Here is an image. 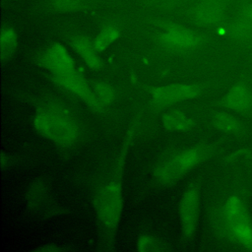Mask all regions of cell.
I'll list each match as a JSON object with an SVG mask.
<instances>
[{
  "label": "cell",
  "mask_w": 252,
  "mask_h": 252,
  "mask_svg": "<svg viewBox=\"0 0 252 252\" xmlns=\"http://www.w3.org/2000/svg\"><path fill=\"white\" fill-rule=\"evenodd\" d=\"M141 115L130 121L110 165L94 184L91 205L96 226V241L103 251H115L125 208V175L127 161L141 127Z\"/></svg>",
  "instance_id": "1"
},
{
  "label": "cell",
  "mask_w": 252,
  "mask_h": 252,
  "mask_svg": "<svg viewBox=\"0 0 252 252\" xmlns=\"http://www.w3.org/2000/svg\"><path fill=\"white\" fill-rule=\"evenodd\" d=\"M232 153L237 161V173L230 189L210 208L209 223L219 240L252 252V153L247 148Z\"/></svg>",
  "instance_id": "2"
},
{
  "label": "cell",
  "mask_w": 252,
  "mask_h": 252,
  "mask_svg": "<svg viewBox=\"0 0 252 252\" xmlns=\"http://www.w3.org/2000/svg\"><path fill=\"white\" fill-rule=\"evenodd\" d=\"M21 99L33 108V131L63 158H71L87 138L86 125L72 106L53 94H21Z\"/></svg>",
  "instance_id": "3"
},
{
  "label": "cell",
  "mask_w": 252,
  "mask_h": 252,
  "mask_svg": "<svg viewBox=\"0 0 252 252\" xmlns=\"http://www.w3.org/2000/svg\"><path fill=\"white\" fill-rule=\"evenodd\" d=\"M220 141H204L188 147L165 150L152 168V179L158 188H170L198 166L215 157Z\"/></svg>",
  "instance_id": "4"
},
{
  "label": "cell",
  "mask_w": 252,
  "mask_h": 252,
  "mask_svg": "<svg viewBox=\"0 0 252 252\" xmlns=\"http://www.w3.org/2000/svg\"><path fill=\"white\" fill-rule=\"evenodd\" d=\"M26 212L35 220L49 221L72 214L56 196L52 180L45 174L33 177L26 186L23 194Z\"/></svg>",
  "instance_id": "5"
},
{
  "label": "cell",
  "mask_w": 252,
  "mask_h": 252,
  "mask_svg": "<svg viewBox=\"0 0 252 252\" xmlns=\"http://www.w3.org/2000/svg\"><path fill=\"white\" fill-rule=\"evenodd\" d=\"M159 31L156 35L158 45L168 53H189L206 45L210 37L187 26L167 21H156Z\"/></svg>",
  "instance_id": "6"
},
{
  "label": "cell",
  "mask_w": 252,
  "mask_h": 252,
  "mask_svg": "<svg viewBox=\"0 0 252 252\" xmlns=\"http://www.w3.org/2000/svg\"><path fill=\"white\" fill-rule=\"evenodd\" d=\"M202 209V178H192L183 190L177 204V218L180 239L183 243L190 242L199 227Z\"/></svg>",
  "instance_id": "7"
},
{
  "label": "cell",
  "mask_w": 252,
  "mask_h": 252,
  "mask_svg": "<svg viewBox=\"0 0 252 252\" xmlns=\"http://www.w3.org/2000/svg\"><path fill=\"white\" fill-rule=\"evenodd\" d=\"M149 94L150 106L156 110L165 109L201 96L204 85L194 82H175L155 86L142 85Z\"/></svg>",
  "instance_id": "8"
},
{
  "label": "cell",
  "mask_w": 252,
  "mask_h": 252,
  "mask_svg": "<svg viewBox=\"0 0 252 252\" xmlns=\"http://www.w3.org/2000/svg\"><path fill=\"white\" fill-rule=\"evenodd\" d=\"M48 78L54 87L83 102L93 113L100 115L105 112L95 99L91 81L87 79L82 67L68 74L48 75Z\"/></svg>",
  "instance_id": "9"
},
{
  "label": "cell",
  "mask_w": 252,
  "mask_h": 252,
  "mask_svg": "<svg viewBox=\"0 0 252 252\" xmlns=\"http://www.w3.org/2000/svg\"><path fill=\"white\" fill-rule=\"evenodd\" d=\"M34 64L47 71L48 75H63L75 71L78 65L68 47L61 42H52L33 58Z\"/></svg>",
  "instance_id": "10"
},
{
  "label": "cell",
  "mask_w": 252,
  "mask_h": 252,
  "mask_svg": "<svg viewBox=\"0 0 252 252\" xmlns=\"http://www.w3.org/2000/svg\"><path fill=\"white\" fill-rule=\"evenodd\" d=\"M227 3L225 0H198L186 12L189 21L201 28H217L226 18Z\"/></svg>",
  "instance_id": "11"
},
{
  "label": "cell",
  "mask_w": 252,
  "mask_h": 252,
  "mask_svg": "<svg viewBox=\"0 0 252 252\" xmlns=\"http://www.w3.org/2000/svg\"><path fill=\"white\" fill-rule=\"evenodd\" d=\"M216 105L235 114L247 115L252 110V90L245 80H239L224 93Z\"/></svg>",
  "instance_id": "12"
},
{
  "label": "cell",
  "mask_w": 252,
  "mask_h": 252,
  "mask_svg": "<svg viewBox=\"0 0 252 252\" xmlns=\"http://www.w3.org/2000/svg\"><path fill=\"white\" fill-rule=\"evenodd\" d=\"M67 42L70 49L81 59L88 69L98 71L103 67V60L94 44L93 37L87 34L77 33L70 35L67 38Z\"/></svg>",
  "instance_id": "13"
},
{
  "label": "cell",
  "mask_w": 252,
  "mask_h": 252,
  "mask_svg": "<svg viewBox=\"0 0 252 252\" xmlns=\"http://www.w3.org/2000/svg\"><path fill=\"white\" fill-rule=\"evenodd\" d=\"M160 124L164 131L170 133H188L197 125L193 116L182 109H172L162 113Z\"/></svg>",
  "instance_id": "14"
},
{
  "label": "cell",
  "mask_w": 252,
  "mask_h": 252,
  "mask_svg": "<svg viewBox=\"0 0 252 252\" xmlns=\"http://www.w3.org/2000/svg\"><path fill=\"white\" fill-rule=\"evenodd\" d=\"M211 125L218 132L226 135H241L245 132L244 124L236 114L224 109L214 113Z\"/></svg>",
  "instance_id": "15"
},
{
  "label": "cell",
  "mask_w": 252,
  "mask_h": 252,
  "mask_svg": "<svg viewBox=\"0 0 252 252\" xmlns=\"http://www.w3.org/2000/svg\"><path fill=\"white\" fill-rule=\"evenodd\" d=\"M92 0H41L39 7L49 14H75L88 11Z\"/></svg>",
  "instance_id": "16"
},
{
  "label": "cell",
  "mask_w": 252,
  "mask_h": 252,
  "mask_svg": "<svg viewBox=\"0 0 252 252\" xmlns=\"http://www.w3.org/2000/svg\"><path fill=\"white\" fill-rule=\"evenodd\" d=\"M19 47V34L11 25H3L0 30V61L9 62L17 53Z\"/></svg>",
  "instance_id": "17"
},
{
  "label": "cell",
  "mask_w": 252,
  "mask_h": 252,
  "mask_svg": "<svg viewBox=\"0 0 252 252\" xmlns=\"http://www.w3.org/2000/svg\"><path fill=\"white\" fill-rule=\"evenodd\" d=\"M122 34V30L119 25L109 22L100 27L96 34L93 37L94 44L96 50L101 54L111 47Z\"/></svg>",
  "instance_id": "18"
},
{
  "label": "cell",
  "mask_w": 252,
  "mask_h": 252,
  "mask_svg": "<svg viewBox=\"0 0 252 252\" xmlns=\"http://www.w3.org/2000/svg\"><path fill=\"white\" fill-rule=\"evenodd\" d=\"M135 248L138 252H165L171 250V246L165 238L149 231L141 232L137 236Z\"/></svg>",
  "instance_id": "19"
},
{
  "label": "cell",
  "mask_w": 252,
  "mask_h": 252,
  "mask_svg": "<svg viewBox=\"0 0 252 252\" xmlns=\"http://www.w3.org/2000/svg\"><path fill=\"white\" fill-rule=\"evenodd\" d=\"M225 34L238 42H248L252 40V20L242 14L226 25Z\"/></svg>",
  "instance_id": "20"
},
{
  "label": "cell",
  "mask_w": 252,
  "mask_h": 252,
  "mask_svg": "<svg viewBox=\"0 0 252 252\" xmlns=\"http://www.w3.org/2000/svg\"><path fill=\"white\" fill-rule=\"evenodd\" d=\"M92 89L95 99L97 100L100 107L105 111L110 107L117 97L116 88L105 80H94L91 81Z\"/></svg>",
  "instance_id": "21"
},
{
  "label": "cell",
  "mask_w": 252,
  "mask_h": 252,
  "mask_svg": "<svg viewBox=\"0 0 252 252\" xmlns=\"http://www.w3.org/2000/svg\"><path fill=\"white\" fill-rule=\"evenodd\" d=\"M18 163V158L15 155L2 151L0 154V169L2 172L11 170Z\"/></svg>",
  "instance_id": "22"
},
{
  "label": "cell",
  "mask_w": 252,
  "mask_h": 252,
  "mask_svg": "<svg viewBox=\"0 0 252 252\" xmlns=\"http://www.w3.org/2000/svg\"><path fill=\"white\" fill-rule=\"evenodd\" d=\"M70 250H72V247L58 242H47L35 248L37 252H66Z\"/></svg>",
  "instance_id": "23"
},
{
  "label": "cell",
  "mask_w": 252,
  "mask_h": 252,
  "mask_svg": "<svg viewBox=\"0 0 252 252\" xmlns=\"http://www.w3.org/2000/svg\"><path fill=\"white\" fill-rule=\"evenodd\" d=\"M239 13L242 14V15H244V16H246V17H248V18H250V19L252 20V4L244 6V7L240 10Z\"/></svg>",
  "instance_id": "24"
},
{
  "label": "cell",
  "mask_w": 252,
  "mask_h": 252,
  "mask_svg": "<svg viewBox=\"0 0 252 252\" xmlns=\"http://www.w3.org/2000/svg\"><path fill=\"white\" fill-rule=\"evenodd\" d=\"M181 1H184V0H160L158 2V5L160 6H163V7H167V6H172V5H175V4H178L180 3Z\"/></svg>",
  "instance_id": "25"
}]
</instances>
